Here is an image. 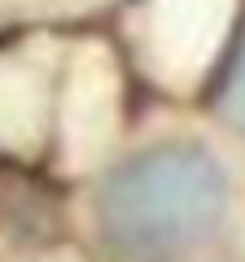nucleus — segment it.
<instances>
[{
	"label": "nucleus",
	"mask_w": 245,
	"mask_h": 262,
	"mask_svg": "<svg viewBox=\"0 0 245 262\" xmlns=\"http://www.w3.org/2000/svg\"><path fill=\"white\" fill-rule=\"evenodd\" d=\"M228 175L210 149L162 140L114 166L96 201L101 236L122 262H171L215 232Z\"/></svg>",
	"instance_id": "obj_1"
},
{
	"label": "nucleus",
	"mask_w": 245,
	"mask_h": 262,
	"mask_svg": "<svg viewBox=\"0 0 245 262\" xmlns=\"http://www.w3.org/2000/svg\"><path fill=\"white\" fill-rule=\"evenodd\" d=\"M219 114H223L232 127L245 131V44H241V53L232 57L228 75H223V88H219Z\"/></svg>",
	"instance_id": "obj_2"
},
{
	"label": "nucleus",
	"mask_w": 245,
	"mask_h": 262,
	"mask_svg": "<svg viewBox=\"0 0 245 262\" xmlns=\"http://www.w3.org/2000/svg\"><path fill=\"white\" fill-rule=\"evenodd\" d=\"M27 262H79L75 253H39V258H27Z\"/></svg>",
	"instance_id": "obj_3"
}]
</instances>
